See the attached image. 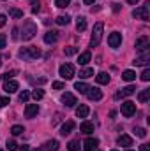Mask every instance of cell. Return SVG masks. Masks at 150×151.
Returning a JSON list of instances; mask_svg holds the SVG:
<instances>
[{
    "label": "cell",
    "instance_id": "obj_1",
    "mask_svg": "<svg viewBox=\"0 0 150 151\" xmlns=\"http://www.w3.org/2000/svg\"><path fill=\"white\" fill-rule=\"evenodd\" d=\"M18 56L23 58V60H37L41 56V49L36 46H30V47H21L18 51Z\"/></svg>",
    "mask_w": 150,
    "mask_h": 151
},
{
    "label": "cell",
    "instance_id": "obj_2",
    "mask_svg": "<svg viewBox=\"0 0 150 151\" xmlns=\"http://www.w3.org/2000/svg\"><path fill=\"white\" fill-rule=\"evenodd\" d=\"M36 34H37V25L34 23V21H25L23 23V28H21V37L23 40H30V39L36 37Z\"/></svg>",
    "mask_w": 150,
    "mask_h": 151
},
{
    "label": "cell",
    "instance_id": "obj_3",
    "mask_svg": "<svg viewBox=\"0 0 150 151\" xmlns=\"http://www.w3.org/2000/svg\"><path fill=\"white\" fill-rule=\"evenodd\" d=\"M103 30H104V25H103L101 21L94 25V32H92V37H90V47L99 46V42H101V39H103Z\"/></svg>",
    "mask_w": 150,
    "mask_h": 151
},
{
    "label": "cell",
    "instance_id": "obj_4",
    "mask_svg": "<svg viewBox=\"0 0 150 151\" xmlns=\"http://www.w3.org/2000/svg\"><path fill=\"white\" fill-rule=\"evenodd\" d=\"M58 74L62 79H73L74 77V65L73 63H64L58 69Z\"/></svg>",
    "mask_w": 150,
    "mask_h": 151
},
{
    "label": "cell",
    "instance_id": "obj_5",
    "mask_svg": "<svg viewBox=\"0 0 150 151\" xmlns=\"http://www.w3.org/2000/svg\"><path fill=\"white\" fill-rule=\"evenodd\" d=\"M149 4H145V5H141V7H138V9H134L133 11V16L136 18V19H143V21H149L150 19V14H149Z\"/></svg>",
    "mask_w": 150,
    "mask_h": 151
},
{
    "label": "cell",
    "instance_id": "obj_6",
    "mask_svg": "<svg viewBox=\"0 0 150 151\" xmlns=\"http://www.w3.org/2000/svg\"><path fill=\"white\" fill-rule=\"evenodd\" d=\"M120 111H122V114H124L125 118H131L133 114L136 113V104H134V102H131V100H125V102L122 104Z\"/></svg>",
    "mask_w": 150,
    "mask_h": 151
},
{
    "label": "cell",
    "instance_id": "obj_7",
    "mask_svg": "<svg viewBox=\"0 0 150 151\" xmlns=\"http://www.w3.org/2000/svg\"><path fill=\"white\" fill-rule=\"evenodd\" d=\"M136 51H140V53H145V51H149L150 47V39L147 37V35H143V37H140L138 40H136Z\"/></svg>",
    "mask_w": 150,
    "mask_h": 151
},
{
    "label": "cell",
    "instance_id": "obj_8",
    "mask_svg": "<svg viewBox=\"0 0 150 151\" xmlns=\"http://www.w3.org/2000/svg\"><path fill=\"white\" fill-rule=\"evenodd\" d=\"M108 44H110V47H118V46L122 44V34H118V32L110 34V37H108Z\"/></svg>",
    "mask_w": 150,
    "mask_h": 151
},
{
    "label": "cell",
    "instance_id": "obj_9",
    "mask_svg": "<svg viewBox=\"0 0 150 151\" xmlns=\"http://www.w3.org/2000/svg\"><path fill=\"white\" fill-rule=\"evenodd\" d=\"M62 102L67 106V107H74L76 104V97L73 95V93H69V91H66V93H62Z\"/></svg>",
    "mask_w": 150,
    "mask_h": 151
},
{
    "label": "cell",
    "instance_id": "obj_10",
    "mask_svg": "<svg viewBox=\"0 0 150 151\" xmlns=\"http://www.w3.org/2000/svg\"><path fill=\"white\" fill-rule=\"evenodd\" d=\"M133 93H136V86H125V88H122V91H118L117 95H115V99L118 100V99H122V97H129V95H133Z\"/></svg>",
    "mask_w": 150,
    "mask_h": 151
},
{
    "label": "cell",
    "instance_id": "obj_11",
    "mask_svg": "<svg viewBox=\"0 0 150 151\" xmlns=\"http://www.w3.org/2000/svg\"><path fill=\"white\" fill-rule=\"evenodd\" d=\"M97 146H99V141H97V139H92V137H88V139L83 142V150L85 151H95Z\"/></svg>",
    "mask_w": 150,
    "mask_h": 151
},
{
    "label": "cell",
    "instance_id": "obj_12",
    "mask_svg": "<svg viewBox=\"0 0 150 151\" xmlns=\"http://www.w3.org/2000/svg\"><path fill=\"white\" fill-rule=\"evenodd\" d=\"M37 113H39L37 104H27V107H25V116H27V118H36Z\"/></svg>",
    "mask_w": 150,
    "mask_h": 151
},
{
    "label": "cell",
    "instance_id": "obj_13",
    "mask_svg": "<svg viewBox=\"0 0 150 151\" xmlns=\"http://www.w3.org/2000/svg\"><path fill=\"white\" fill-rule=\"evenodd\" d=\"M58 146H60L58 141H57V139H51V141H46L41 150L42 151H58Z\"/></svg>",
    "mask_w": 150,
    "mask_h": 151
},
{
    "label": "cell",
    "instance_id": "obj_14",
    "mask_svg": "<svg viewBox=\"0 0 150 151\" xmlns=\"http://www.w3.org/2000/svg\"><path fill=\"white\" fill-rule=\"evenodd\" d=\"M18 88H20V84H18L16 81H12V79H9V81L4 83V90H5L7 93H14V91H18Z\"/></svg>",
    "mask_w": 150,
    "mask_h": 151
},
{
    "label": "cell",
    "instance_id": "obj_15",
    "mask_svg": "<svg viewBox=\"0 0 150 151\" xmlns=\"http://www.w3.org/2000/svg\"><path fill=\"white\" fill-rule=\"evenodd\" d=\"M87 97H88L90 100H101V99H103V91H101L99 88H90V90L87 91Z\"/></svg>",
    "mask_w": 150,
    "mask_h": 151
},
{
    "label": "cell",
    "instance_id": "obj_16",
    "mask_svg": "<svg viewBox=\"0 0 150 151\" xmlns=\"http://www.w3.org/2000/svg\"><path fill=\"white\" fill-rule=\"evenodd\" d=\"M150 62V51H145V53H141V56H138L133 63L134 65H147Z\"/></svg>",
    "mask_w": 150,
    "mask_h": 151
},
{
    "label": "cell",
    "instance_id": "obj_17",
    "mask_svg": "<svg viewBox=\"0 0 150 151\" xmlns=\"http://www.w3.org/2000/svg\"><path fill=\"white\" fill-rule=\"evenodd\" d=\"M57 40H58V32L51 30V32L44 34V42H46V44H55Z\"/></svg>",
    "mask_w": 150,
    "mask_h": 151
},
{
    "label": "cell",
    "instance_id": "obj_18",
    "mask_svg": "<svg viewBox=\"0 0 150 151\" xmlns=\"http://www.w3.org/2000/svg\"><path fill=\"white\" fill-rule=\"evenodd\" d=\"M73 128H74V123H73V121H66V123L62 125V128H60V134L66 137V135H69V134L73 132Z\"/></svg>",
    "mask_w": 150,
    "mask_h": 151
},
{
    "label": "cell",
    "instance_id": "obj_19",
    "mask_svg": "<svg viewBox=\"0 0 150 151\" xmlns=\"http://www.w3.org/2000/svg\"><path fill=\"white\" fill-rule=\"evenodd\" d=\"M117 144L118 146H133V139L129 137V135H118V139H117Z\"/></svg>",
    "mask_w": 150,
    "mask_h": 151
},
{
    "label": "cell",
    "instance_id": "obj_20",
    "mask_svg": "<svg viewBox=\"0 0 150 151\" xmlns=\"http://www.w3.org/2000/svg\"><path fill=\"white\" fill-rule=\"evenodd\" d=\"M88 113H90V109H88V106H85V104H81V106L76 107V116H78V118H87Z\"/></svg>",
    "mask_w": 150,
    "mask_h": 151
},
{
    "label": "cell",
    "instance_id": "obj_21",
    "mask_svg": "<svg viewBox=\"0 0 150 151\" xmlns=\"http://www.w3.org/2000/svg\"><path fill=\"white\" fill-rule=\"evenodd\" d=\"M79 130L83 132V134H92L94 132V123H90V121H83L81 125H79Z\"/></svg>",
    "mask_w": 150,
    "mask_h": 151
},
{
    "label": "cell",
    "instance_id": "obj_22",
    "mask_svg": "<svg viewBox=\"0 0 150 151\" xmlns=\"http://www.w3.org/2000/svg\"><path fill=\"white\" fill-rule=\"evenodd\" d=\"M150 99V90L149 88H145V90H141L140 93H138V100L141 102V104H147Z\"/></svg>",
    "mask_w": 150,
    "mask_h": 151
},
{
    "label": "cell",
    "instance_id": "obj_23",
    "mask_svg": "<svg viewBox=\"0 0 150 151\" xmlns=\"http://www.w3.org/2000/svg\"><path fill=\"white\" fill-rule=\"evenodd\" d=\"M90 58H92L90 51H85V53H81V55H79V58H78V63H79V65H87V63L90 62Z\"/></svg>",
    "mask_w": 150,
    "mask_h": 151
},
{
    "label": "cell",
    "instance_id": "obj_24",
    "mask_svg": "<svg viewBox=\"0 0 150 151\" xmlns=\"http://www.w3.org/2000/svg\"><path fill=\"white\" fill-rule=\"evenodd\" d=\"M85 28H87V19L83 16H78V19H76V30L78 32H83Z\"/></svg>",
    "mask_w": 150,
    "mask_h": 151
},
{
    "label": "cell",
    "instance_id": "obj_25",
    "mask_svg": "<svg viewBox=\"0 0 150 151\" xmlns=\"http://www.w3.org/2000/svg\"><path fill=\"white\" fill-rule=\"evenodd\" d=\"M95 81H97L99 84H108V83H110V76L106 74V72H99V74L95 76Z\"/></svg>",
    "mask_w": 150,
    "mask_h": 151
},
{
    "label": "cell",
    "instance_id": "obj_26",
    "mask_svg": "<svg viewBox=\"0 0 150 151\" xmlns=\"http://www.w3.org/2000/svg\"><path fill=\"white\" fill-rule=\"evenodd\" d=\"M74 90H76V91H79V93H83V95H87V91L90 90V86H88L87 83H76Z\"/></svg>",
    "mask_w": 150,
    "mask_h": 151
},
{
    "label": "cell",
    "instance_id": "obj_27",
    "mask_svg": "<svg viewBox=\"0 0 150 151\" xmlns=\"http://www.w3.org/2000/svg\"><path fill=\"white\" fill-rule=\"evenodd\" d=\"M122 79L124 81H134L136 79V72L134 70H124L122 72Z\"/></svg>",
    "mask_w": 150,
    "mask_h": 151
},
{
    "label": "cell",
    "instance_id": "obj_28",
    "mask_svg": "<svg viewBox=\"0 0 150 151\" xmlns=\"http://www.w3.org/2000/svg\"><path fill=\"white\" fill-rule=\"evenodd\" d=\"M55 21H57V25H60V27H64V25H69V21H71V18H69V16L66 14V16H58V18H57Z\"/></svg>",
    "mask_w": 150,
    "mask_h": 151
},
{
    "label": "cell",
    "instance_id": "obj_29",
    "mask_svg": "<svg viewBox=\"0 0 150 151\" xmlns=\"http://www.w3.org/2000/svg\"><path fill=\"white\" fill-rule=\"evenodd\" d=\"M94 76V69H83V70H79V77L81 79H87V77H92Z\"/></svg>",
    "mask_w": 150,
    "mask_h": 151
},
{
    "label": "cell",
    "instance_id": "obj_30",
    "mask_svg": "<svg viewBox=\"0 0 150 151\" xmlns=\"http://www.w3.org/2000/svg\"><path fill=\"white\" fill-rule=\"evenodd\" d=\"M79 148H81V146H79V141H78V139L71 141V142L67 144V150L69 151H79Z\"/></svg>",
    "mask_w": 150,
    "mask_h": 151
},
{
    "label": "cell",
    "instance_id": "obj_31",
    "mask_svg": "<svg viewBox=\"0 0 150 151\" xmlns=\"http://www.w3.org/2000/svg\"><path fill=\"white\" fill-rule=\"evenodd\" d=\"M23 132H25V128H23L21 125H14V127L11 128V134H12V135H20V134H23Z\"/></svg>",
    "mask_w": 150,
    "mask_h": 151
},
{
    "label": "cell",
    "instance_id": "obj_32",
    "mask_svg": "<svg viewBox=\"0 0 150 151\" xmlns=\"http://www.w3.org/2000/svg\"><path fill=\"white\" fill-rule=\"evenodd\" d=\"M55 5L60 7V9H66V7L71 5V0H55Z\"/></svg>",
    "mask_w": 150,
    "mask_h": 151
},
{
    "label": "cell",
    "instance_id": "obj_33",
    "mask_svg": "<svg viewBox=\"0 0 150 151\" xmlns=\"http://www.w3.org/2000/svg\"><path fill=\"white\" fill-rule=\"evenodd\" d=\"M64 53H66V56H73V55H76V53H78V47H74V46H69V47H66V49H64Z\"/></svg>",
    "mask_w": 150,
    "mask_h": 151
},
{
    "label": "cell",
    "instance_id": "obj_34",
    "mask_svg": "<svg viewBox=\"0 0 150 151\" xmlns=\"http://www.w3.org/2000/svg\"><path fill=\"white\" fill-rule=\"evenodd\" d=\"M18 99H20V102H28V99H30V93H28L27 90H23V91L20 93V97H18Z\"/></svg>",
    "mask_w": 150,
    "mask_h": 151
},
{
    "label": "cell",
    "instance_id": "obj_35",
    "mask_svg": "<svg viewBox=\"0 0 150 151\" xmlns=\"http://www.w3.org/2000/svg\"><path fill=\"white\" fill-rule=\"evenodd\" d=\"M42 97H44V91H42V90H34V91H32V99H34V100H41Z\"/></svg>",
    "mask_w": 150,
    "mask_h": 151
},
{
    "label": "cell",
    "instance_id": "obj_36",
    "mask_svg": "<svg viewBox=\"0 0 150 151\" xmlns=\"http://www.w3.org/2000/svg\"><path fill=\"white\" fill-rule=\"evenodd\" d=\"M9 14H11L12 18H23V11H20V9H11Z\"/></svg>",
    "mask_w": 150,
    "mask_h": 151
},
{
    "label": "cell",
    "instance_id": "obj_37",
    "mask_svg": "<svg viewBox=\"0 0 150 151\" xmlns=\"http://www.w3.org/2000/svg\"><path fill=\"white\" fill-rule=\"evenodd\" d=\"M7 151H16L18 150V144H16V141H7Z\"/></svg>",
    "mask_w": 150,
    "mask_h": 151
},
{
    "label": "cell",
    "instance_id": "obj_38",
    "mask_svg": "<svg viewBox=\"0 0 150 151\" xmlns=\"http://www.w3.org/2000/svg\"><path fill=\"white\" fill-rule=\"evenodd\" d=\"M134 134H136L138 137H141V139H143V137H147V130H145V128H140V127H138V128H134Z\"/></svg>",
    "mask_w": 150,
    "mask_h": 151
},
{
    "label": "cell",
    "instance_id": "obj_39",
    "mask_svg": "<svg viewBox=\"0 0 150 151\" xmlns=\"http://www.w3.org/2000/svg\"><path fill=\"white\" fill-rule=\"evenodd\" d=\"M51 86H53V90H64V86H66V84H64L62 81H55Z\"/></svg>",
    "mask_w": 150,
    "mask_h": 151
},
{
    "label": "cell",
    "instance_id": "obj_40",
    "mask_svg": "<svg viewBox=\"0 0 150 151\" xmlns=\"http://www.w3.org/2000/svg\"><path fill=\"white\" fill-rule=\"evenodd\" d=\"M30 4H32V12H37L39 9H41V5H39V0H30Z\"/></svg>",
    "mask_w": 150,
    "mask_h": 151
},
{
    "label": "cell",
    "instance_id": "obj_41",
    "mask_svg": "<svg viewBox=\"0 0 150 151\" xmlns=\"http://www.w3.org/2000/svg\"><path fill=\"white\" fill-rule=\"evenodd\" d=\"M16 74H18L16 70H11V72H5V74L2 76V79H5V81H9V79H11L12 76H16Z\"/></svg>",
    "mask_w": 150,
    "mask_h": 151
},
{
    "label": "cell",
    "instance_id": "obj_42",
    "mask_svg": "<svg viewBox=\"0 0 150 151\" xmlns=\"http://www.w3.org/2000/svg\"><path fill=\"white\" fill-rule=\"evenodd\" d=\"M149 79H150V70L145 69V70L141 72V81H149Z\"/></svg>",
    "mask_w": 150,
    "mask_h": 151
},
{
    "label": "cell",
    "instance_id": "obj_43",
    "mask_svg": "<svg viewBox=\"0 0 150 151\" xmlns=\"http://www.w3.org/2000/svg\"><path fill=\"white\" fill-rule=\"evenodd\" d=\"M5 42H7V37H5L4 34H0V49L5 47Z\"/></svg>",
    "mask_w": 150,
    "mask_h": 151
},
{
    "label": "cell",
    "instance_id": "obj_44",
    "mask_svg": "<svg viewBox=\"0 0 150 151\" xmlns=\"http://www.w3.org/2000/svg\"><path fill=\"white\" fill-rule=\"evenodd\" d=\"M9 104V99L7 97H0V107H5Z\"/></svg>",
    "mask_w": 150,
    "mask_h": 151
},
{
    "label": "cell",
    "instance_id": "obj_45",
    "mask_svg": "<svg viewBox=\"0 0 150 151\" xmlns=\"http://www.w3.org/2000/svg\"><path fill=\"white\" fill-rule=\"evenodd\" d=\"M5 23H7V18H5V14H0V28H2Z\"/></svg>",
    "mask_w": 150,
    "mask_h": 151
},
{
    "label": "cell",
    "instance_id": "obj_46",
    "mask_svg": "<svg viewBox=\"0 0 150 151\" xmlns=\"http://www.w3.org/2000/svg\"><path fill=\"white\" fill-rule=\"evenodd\" d=\"M140 151H150V146L149 144H141L140 146Z\"/></svg>",
    "mask_w": 150,
    "mask_h": 151
},
{
    "label": "cell",
    "instance_id": "obj_47",
    "mask_svg": "<svg viewBox=\"0 0 150 151\" xmlns=\"http://www.w3.org/2000/svg\"><path fill=\"white\" fill-rule=\"evenodd\" d=\"M18 151H30V150H28V146H27V144H23L21 148H18Z\"/></svg>",
    "mask_w": 150,
    "mask_h": 151
},
{
    "label": "cell",
    "instance_id": "obj_48",
    "mask_svg": "<svg viewBox=\"0 0 150 151\" xmlns=\"http://www.w3.org/2000/svg\"><path fill=\"white\" fill-rule=\"evenodd\" d=\"M12 39H14V40L18 39V28H14V30H12Z\"/></svg>",
    "mask_w": 150,
    "mask_h": 151
},
{
    "label": "cell",
    "instance_id": "obj_49",
    "mask_svg": "<svg viewBox=\"0 0 150 151\" xmlns=\"http://www.w3.org/2000/svg\"><path fill=\"white\" fill-rule=\"evenodd\" d=\"M83 2H85V4H87V5H92V4H94V2H95V0H83Z\"/></svg>",
    "mask_w": 150,
    "mask_h": 151
},
{
    "label": "cell",
    "instance_id": "obj_50",
    "mask_svg": "<svg viewBox=\"0 0 150 151\" xmlns=\"http://www.w3.org/2000/svg\"><path fill=\"white\" fill-rule=\"evenodd\" d=\"M127 2H129V4H131V5H134V4H138V2H140V0H127Z\"/></svg>",
    "mask_w": 150,
    "mask_h": 151
},
{
    "label": "cell",
    "instance_id": "obj_51",
    "mask_svg": "<svg viewBox=\"0 0 150 151\" xmlns=\"http://www.w3.org/2000/svg\"><path fill=\"white\" fill-rule=\"evenodd\" d=\"M34 151H42V150H34Z\"/></svg>",
    "mask_w": 150,
    "mask_h": 151
},
{
    "label": "cell",
    "instance_id": "obj_52",
    "mask_svg": "<svg viewBox=\"0 0 150 151\" xmlns=\"http://www.w3.org/2000/svg\"><path fill=\"white\" fill-rule=\"evenodd\" d=\"M111 151H118V150H111Z\"/></svg>",
    "mask_w": 150,
    "mask_h": 151
},
{
    "label": "cell",
    "instance_id": "obj_53",
    "mask_svg": "<svg viewBox=\"0 0 150 151\" xmlns=\"http://www.w3.org/2000/svg\"><path fill=\"white\" fill-rule=\"evenodd\" d=\"M0 65H2V60H0Z\"/></svg>",
    "mask_w": 150,
    "mask_h": 151
},
{
    "label": "cell",
    "instance_id": "obj_54",
    "mask_svg": "<svg viewBox=\"0 0 150 151\" xmlns=\"http://www.w3.org/2000/svg\"><path fill=\"white\" fill-rule=\"evenodd\" d=\"M127 151H133V150H127Z\"/></svg>",
    "mask_w": 150,
    "mask_h": 151
},
{
    "label": "cell",
    "instance_id": "obj_55",
    "mask_svg": "<svg viewBox=\"0 0 150 151\" xmlns=\"http://www.w3.org/2000/svg\"><path fill=\"white\" fill-rule=\"evenodd\" d=\"M0 151H4V150H0Z\"/></svg>",
    "mask_w": 150,
    "mask_h": 151
}]
</instances>
